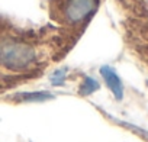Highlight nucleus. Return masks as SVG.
<instances>
[{
	"mask_svg": "<svg viewBox=\"0 0 148 142\" xmlns=\"http://www.w3.org/2000/svg\"><path fill=\"white\" fill-rule=\"evenodd\" d=\"M96 8V0H65L62 15L70 23H77L86 19Z\"/></svg>",
	"mask_w": 148,
	"mask_h": 142,
	"instance_id": "nucleus-2",
	"label": "nucleus"
},
{
	"mask_svg": "<svg viewBox=\"0 0 148 142\" xmlns=\"http://www.w3.org/2000/svg\"><path fill=\"white\" fill-rule=\"evenodd\" d=\"M16 97H19V100L22 102H45L52 99L54 96L48 91H35V93H21Z\"/></svg>",
	"mask_w": 148,
	"mask_h": 142,
	"instance_id": "nucleus-4",
	"label": "nucleus"
},
{
	"mask_svg": "<svg viewBox=\"0 0 148 142\" xmlns=\"http://www.w3.org/2000/svg\"><path fill=\"white\" fill-rule=\"evenodd\" d=\"M96 90H99V83L95 79H92V77H84L83 83L80 84L79 93L82 96H89V94L95 93Z\"/></svg>",
	"mask_w": 148,
	"mask_h": 142,
	"instance_id": "nucleus-5",
	"label": "nucleus"
},
{
	"mask_svg": "<svg viewBox=\"0 0 148 142\" xmlns=\"http://www.w3.org/2000/svg\"><path fill=\"white\" fill-rule=\"evenodd\" d=\"M65 73H67V70H57L51 76V83L54 86H62L65 80Z\"/></svg>",
	"mask_w": 148,
	"mask_h": 142,
	"instance_id": "nucleus-6",
	"label": "nucleus"
},
{
	"mask_svg": "<svg viewBox=\"0 0 148 142\" xmlns=\"http://www.w3.org/2000/svg\"><path fill=\"white\" fill-rule=\"evenodd\" d=\"M100 74L106 83V86L109 87V90L113 93V96L121 100L123 97V86H122V81L119 79V76L116 74V71L113 68H110L109 65H103L100 68Z\"/></svg>",
	"mask_w": 148,
	"mask_h": 142,
	"instance_id": "nucleus-3",
	"label": "nucleus"
},
{
	"mask_svg": "<svg viewBox=\"0 0 148 142\" xmlns=\"http://www.w3.org/2000/svg\"><path fill=\"white\" fill-rule=\"evenodd\" d=\"M35 59V49L29 44L12 36L0 39V65L13 71H22L29 68Z\"/></svg>",
	"mask_w": 148,
	"mask_h": 142,
	"instance_id": "nucleus-1",
	"label": "nucleus"
}]
</instances>
